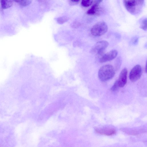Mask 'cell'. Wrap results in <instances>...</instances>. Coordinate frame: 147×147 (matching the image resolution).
<instances>
[{
  "label": "cell",
  "instance_id": "1",
  "mask_svg": "<svg viewBox=\"0 0 147 147\" xmlns=\"http://www.w3.org/2000/svg\"><path fill=\"white\" fill-rule=\"evenodd\" d=\"M124 5L127 10L131 14L136 15L142 11L144 5V0H127L123 1Z\"/></svg>",
  "mask_w": 147,
  "mask_h": 147
},
{
  "label": "cell",
  "instance_id": "2",
  "mask_svg": "<svg viewBox=\"0 0 147 147\" xmlns=\"http://www.w3.org/2000/svg\"><path fill=\"white\" fill-rule=\"evenodd\" d=\"M115 74L113 66L110 65H106L100 68L98 71V76L101 81L104 82L113 78Z\"/></svg>",
  "mask_w": 147,
  "mask_h": 147
},
{
  "label": "cell",
  "instance_id": "3",
  "mask_svg": "<svg viewBox=\"0 0 147 147\" xmlns=\"http://www.w3.org/2000/svg\"><path fill=\"white\" fill-rule=\"evenodd\" d=\"M108 29V27L106 23L103 21H101L96 23L92 27L91 32L94 36H100L105 34Z\"/></svg>",
  "mask_w": 147,
  "mask_h": 147
},
{
  "label": "cell",
  "instance_id": "4",
  "mask_svg": "<svg viewBox=\"0 0 147 147\" xmlns=\"http://www.w3.org/2000/svg\"><path fill=\"white\" fill-rule=\"evenodd\" d=\"M108 45V42L106 40L98 41L92 47L91 52L99 55H102Z\"/></svg>",
  "mask_w": 147,
  "mask_h": 147
},
{
  "label": "cell",
  "instance_id": "5",
  "mask_svg": "<svg viewBox=\"0 0 147 147\" xmlns=\"http://www.w3.org/2000/svg\"><path fill=\"white\" fill-rule=\"evenodd\" d=\"M142 74L141 66L139 65L135 66L131 70L129 74V78L132 82L138 80L141 77Z\"/></svg>",
  "mask_w": 147,
  "mask_h": 147
},
{
  "label": "cell",
  "instance_id": "6",
  "mask_svg": "<svg viewBox=\"0 0 147 147\" xmlns=\"http://www.w3.org/2000/svg\"><path fill=\"white\" fill-rule=\"evenodd\" d=\"M117 50H112L102 55L100 59V62L104 63L112 60L117 57Z\"/></svg>",
  "mask_w": 147,
  "mask_h": 147
},
{
  "label": "cell",
  "instance_id": "7",
  "mask_svg": "<svg viewBox=\"0 0 147 147\" xmlns=\"http://www.w3.org/2000/svg\"><path fill=\"white\" fill-rule=\"evenodd\" d=\"M127 71L125 68H123L121 71L119 78L117 80L120 87H123L125 85L127 81Z\"/></svg>",
  "mask_w": 147,
  "mask_h": 147
},
{
  "label": "cell",
  "instance_id": "8",
  "mask_svg": "<svg viewBox=\"0 0 147 147\" xmlns=\"http://www.w3.org/2000/svg\"><path fill=\"white\" fill-rule=\"evenodd\" d=\"M96 131L98 134L106 136H111L115 134V130L110 127H103L96 129Z\"/></svg>",
  "mask_w": 147,
  "mask_h": 147
},
{
  "label": "cell",
  "instance_id": "9",
  "mask_svg": "<svg viewBox=\"0 0 147 147\" xmlns=\"http://www.w3.org/2000/svg\"><path fill=\"white\" fill-rule=\"evenodd\" d=\"M102 0H96L94 1V3L87 11V13L89 15H93L95 13L98 9L99 4Z\"/></svg>",
  "mask_w": 147,
  "mask_h": 147
},
{
  "label": "cell",
  "instance_id": "10",
  "mask_svg": "<svg viewBox=\"0 0 147 147\" xmlns=\"http://www.w3.org/2000/svg\"><path fill=\"white\" fill-rule=\"evenodd\" d=\"M1 6L2 9H6L12 6L13 3L12 0H1Z\"/></svg>",
  "mask_w": 147,
  "mask_h": 147
},
{
  "label": "cell",
  "instance_id": "11",
  "mask_svg": "<svg viewBox=\"0 0 147 147\" xmlns=\"http://www.w3.org/2000/svg\"><path fill=\"white\" fill-rule=\"evenodd\" d=\"M15 1L22 6L27 5L30 4L31 2L30 0H16Z\"/></svg>",
  "mask_w": 147,
  "mask_h": 147
},
{
  "label": "cell",
  "instance_id": "12",
  "mask_svg": "<svg viewBox=\"0 0 147 147\" xmlns=\"http://www.w3.org/2000/svg\"><path fill=\"white\" fill-rule=\"evenodd\" d=\"M140 28L144 30H147V18L144 19L141 22Z\"/></svg>",
  "mask_w": 147,
  "mask_h": 147
},
{
  "label": "cell",
  "instance_id": "13",
  "mask_svg": "<svg viewBox=\"0 0 147 147\" xmlns=\"http://www.w3.org/2000/svg\"><path fill=\"white\" fill-rule=\"evenodd\" d=\"M68 19V18L66 16L60 17L57 19V21L59 24H62L67 21Z\"/></svg>",
  "mask_w": 147,
  "mask_h": 147
},
{
  "label": "cell",
  "instance_id": "14",
  "mask_svg": "<svg viewBox=\"0 0 147 147\" xmlns=\"http://www.w3.org/2000/svg\"><path fill=\"white\" fill-rule=\"evenodd\" d=\"M92 0H82L81 2V5L83 7H87L90 6L92 3Z\"/></svg>",
  "mask_w": 147,
  "mask_h": 147
},
{
  "label": "cell",
  "instance_id": "15",
  "mask_svg": "<svg viewBox=\"0 0 147 147\" xmlns=\"http://www.w3.org/2000/svg\"><path fill=\"white\" fill-rule=\"evenodd\" d=\"M139 37L137 36H134L132 37L129 43L131 45H136L138 42Z\"/></svg>",
  "mask_w": 147,
  "mask_h": 147
},
{
  "label": "cell",
  "instance_id": "16",
  "mask_svg": "<svg viewBox=\"0 0 147 147\" xmlns=\"http://www.w3.org/2000/svg\"><path fill=\"white\" fill-rule=\"evenodd\" d=\"M119 87L117 80L111 88V90L112 91H115L117 90Z\"/></svg>",
  "mask_w": 147,
  "mask_h": 147
},
{
  "label": "cell",
  "instance_id": "17",
  "mask_svg": "<svg viewBox=\"0 0 147 147\" xmlns=\"http://www.w3.org/2000/svg\"><path fill=\"white\" fill-rule=\"evenodd\" d=\"M116 66L117 68L119 67L121 63V59L120 57H118L116 61Z\"/></svg>",
  "mask_w": 147,
  "mask_h": 147
},
{
  "label": "cell",
  "instance_id": "18",
  "mask_svg": "<svg viewBox=\"0 0 147 147\" xmlns=\"http://www.w3.org/2000/svg\"><path fill=\"white\" fill-rule=\"evenodd\" d=\"M80 25V24L78 22H75L72 23L71 26L73 28H77Z\"/></svg>",
  "mask_w": 147,
  "mask_h": 147
},
{
  "label": "cell",
  "instance_id": "19",
  "mask_svg": "<svg viewBox=\"0 0 147 147\" xmlns=\"http://www.w3.org/2000/svg\"><path fill=\"white\" fill-rule=\"evenodd\" d=\"M69 1L71 3H73L74 4H76L78 3L80 1L78 0H70Z\"/></svg>",
  "mask_w": 147,
  "mask_h": 147
},
{
  "label": "cell",
  "instance_id": "20",
  "mask_svg": "<svg viewBox=\"0 0 147 147\" xmlns=\"http://www.w3.org/2000/svg\"><path fill=\"white\" fill-rule=\"evenodd\" d=\"M145 71L147 73V60H146V62Z\"/></svg>",
  "mask_w": 147,
  "mask_h": 147
}]
</instances>
